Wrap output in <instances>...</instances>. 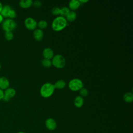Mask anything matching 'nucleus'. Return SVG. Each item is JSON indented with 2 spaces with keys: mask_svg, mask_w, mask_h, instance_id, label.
<instances>
[{
  "mask_svg": "<svg viewBox=\"0 0 133 133\" xmlns=\"http://www.w3.org/2000/svg\"><path fill=\"white\" fill-rule=\"evenodd\" d=\"M68 25V23L66 18L60 16L53 20L51 23V28L54 31L59 32L63 30Z\"/></svg>",
  "mask_w": 133,
  "mask_h": 133,
  "instance_id": "1",
  "label": "nucleus"
},
{
  "mask_svg": "<svg viewBox=\"0 0 133 133\" xmlns=\"http://www.w3.org/2000/svg\"><path fill=\"white\" fill-rule=\"evenodd\" d=\"M54 84L50 83H46L41 87L40 94L43 98H47L52 95L55 91Z\"/></svg>",
  "mask_w": 133,
  "mask_h": 133,
  "instance_id": "2",
  "label": "nucleus"
},
{
  "mask_svg": "<svg viewBox=\"0 0 133 133\" xmlns=\"http://www.w3.org/2000/svg\"><path fill=\"white\" fill-rule=\"evenodd\" d=\"M52 65L57 69H62L64 68L66 64V60L65 58L60 54L55 55L52 58Z\"/></svg>",
  "mask_w": 133,
  "mask_h": 133,
  "instance_id": "3",
  "label": "nucleus"
},
{
  "mask_svg": "<svg viewBox=\"0 0 133 133\" xmlns=\"http://www.w3.org/2000/svg\"><path fill=\"white\" fill-rule=\"evenodd\" d=\"M17 23L14 19L7 18L2 23V27L5 32H12L16 29Z\"/></svg>",
  "mask_w": 133,
  "mask_h": 133,
  "instance_id": "4",
  "label": "nucleus"
},
{
  "mask_svg": "<svg viewBox=\"0 0 133 133\" xmlns=\"http://www.w3.org/2000/svg\"><path fill=\"white\" fill-rule=\"evenodd\" d=\"M83 87L84 84L82 81L77 78L72 79L68 83L69 88L73 91H79Z\"/></svg>",
  "mask_w": 133,
  "mask_h": 133,
  "instance_id": "5",
  "label": "nucleus"
},
{
  "mask_svg": "<svg viewBox=\"0 0 133 133\" xmlns=\"http://www.w3.org/2000/svg\"><path fill=\"white\" fill-rule=\"evenodd\" d=\"M24 25L29 30H34L37 26L36 21L31 17H28L24 20Z\"/></svg>",
  "mask_w": 133,
  "mask_h": 133,
  "instance_id": "6",
  "label": "nucleus"
},
{
  "mask_svg": "<svg viewBox=\"0 0 133 133\" xmlns=\"http://www.w3.org/2000/svg\"><path fill=\"white\" fill-rule=\"evenodd\" d=\"M4 95L2 100L5 102H8L11 98H13L16 94V90L11 87H9L4 91Z\"/></svg>",
  "mask_w": 133,
  "mask_h": 133,
  "instance_id": "7",
  "label": "nucleus"
},
{
  "mask_svg": "<svg viewBox=\"0 0 133 133\" xmlns=\"http://www.w3.org/2000/svg\"><path fill=\"white\" fill-rule=\"evenodd\" d=\"M45 124L46 128L50 131L55 130L57 126L56 121L52 118H48L45 121Z\"/></svg>",
  "mask_w": 133,
  "mask_h": 133,
  "instance_id": "8",
  "label": "nucleus"
},
{
  "mask_svg": "<svg viewBox=\"0 0 133 133\" xmlns=\"http://www.w3.org/2000/svg\"><path fill=\"white\" fill-rule=\"evenodd\" d=\"M42 55L44 59L50 60L54 56V52L51 48L47 47L44 48L43 50Z\"/></svg>",
  "mask_w": 133,
  "mask_h": 133,
  "instance_id": "9",
  "label": "nucleus"
},
{
  "mask_svg": "<svg viewBox=\"0 0 133 133\" xmlns=\"http://www.w3.org/2000/svg\"><path fill=\"white\" fill-rule=\"evenodd\" d=\"M10 83L8 79L5 76L0 77V89L3 90L9 87Z\"/></svg>",
  "mask_w": 133,
  "mask_h": 133,
  "instance_id": "10",
  "label": "nucleus"
},
{
  "mask_svg": "<svg viewBox=\"0 0 133 133\" xmlns=\"http://www.w3.org/2000/svg\"><path fill=\"white\" fill-rule=\"evenodd\" d=\"M33 35L34 38L38 42L42 41L44 37L43 31L39 29H36L34 30Z\"/></svg>",
  "mask_w": 133,
  "mask_h": 133,
  "instance_id": "11",
  "label": "nucleus"
},
{
  "mask_svg": "<svg viewBox=\"0 0 133 133\" xmlns=\"http://www.w3.org/2000/svg\"><path fill=\"white\" fill-rule=\"evenodd\" d=\"M33 4V1L31 0H21L19 5L20 7L23 9H27L30 8Z\"/></svg>",
  "mask_w": 133,
  "mask_h": 133,
  "instance_id": "12",
  "label": "nucleus"
},
{
  "mask_svg": "<svg viewBox=\"0 0 133 133\" xmlns=\"http://www.w3.org/2000/svg\"><path fill=\"white\" fill-rule=\"evenodd\" d=\"M81 4L78 0H72L69 3V8L72 11L77 10L80 6Z\"/></svg>",
  "mask_w": 133,
  "mask_h": 133,
  "instance_id": "13",
  "label": "nucleus"
},
{
  "mask_svg": "<svg viewBox=\"0 0 133 133\" xmlns=\"http://www.w3.org/2000/svg\"><path fill=\"white\" fill-rule=\"evenodd\" d=\"M84 103V98L81 96H77L75 98L74 100V104L76 108H81L83 105Z\"/></svg>",
  "mask_w": 133,
  "mask_h": 133,
  "instance_id": "14",
  "label": "nucleus"
},
{
  "mask_svg": "<svg viewBox=\"0 0 133 133\" xmlns=\"http://www.w3.org/2000/svg\"><path fill=\"white\" fill-rule=\"evenodd\" d=\"M11 9V7L8 5H6L4 6H3L2 11L1 12V14L2 15V16L4 18H8V13L9 12V11L10 10V9Z\"/></svg>",
  "mask_w": 133,
  "mask_h": 133,
  "instance_id": "15",
  "label": "nucleus"
},
{
  "mask_svg": "<svg viewBox=\"0 0 133 133\" xmlns=\"http://www.w3.org/2000/svg\"><path fill=\"white\" fill-rule=\"evenodd\" d=\"M55 89H63L66 86V83L62 79H60L57 81L55 84L54 85Z\"/></svg>",
  "mask_w": 133,
  "mask_h": 133,
  "instance_id": "16",
  "label": "nucleus"
},
{
  "mask_svg": "<svg viewBox=\"0 0 133 133\" xmlns=\"http://www.w3.org/2000/svg\"><path fill=\"white\" fill-rule=\"evenodd\" d=\"M77 17L76 13L74 11H70L65 17L66 20L68 22H73L74 21Z\"/></svg>",
  "mask_w": 133,
  "mask_h": 133,
  "instance_id": "17",
  "label": "nucleus"
},
{
  "mask_svg": "<svg viewBox=\"0 0 133 133\" xmlns=\"http://www.w3.org/2000/svg\"><path fill=\"white\" fill-rule=\"evenodd\" d=\"M124 100L127 103H131L133 101V94L131 92L125 93L123 96Z\"/></svg>",
  "mask_w": 133,
  "mask_h": 133,
  "instance_id": "18",
  "label": "nucleus"
},
{
  "mask_svg": "<svg viewBox=\"0 0 133 133\" xmlns=\"http://www.w3.org/2000/svg\"><path fill=\"white\" fill-rule=\"evenodd\" d=\"M70 10L67 7H63L60 8V15L63 17H66L68 14L70 12Z\"/></svg>",
  "mask_w": 133,
  "mask_h": 133,
  "instance_id": "19",
  "label": "nucleus"
},
{
  "mask_svg": "<svg viewBox=\"0 0 133 133\" xmlns=\"http://www.w3.org/2000/svg\"><path fill=\"white\" fill-rule=\"evenodd\" d=\"M41 64L44 66V68H50L52 65V63L51 61L49 59H42L41 61Z\"/></svg>",
  "mask_w": 133,
  "mask_h": 133,
  "instance_id": "20",
  "label": "nucleus"
},
{
  "mask_svg": "<svg viewBox=\"0 0 133 133\" xmlns=\"http://www.w3.org/2000/svg\"><path fill=\"white\" fill-rule=\"evenodd\" d=\"M48 25V24H47V22L46 21L44 20H40L38 23H37V26H38L39 29H41V30H43V29H44L45 28H47Z\"/></svg>",
  "mask_w": 133,
  "mask_h": 133,
  "instance_id": "21",
  "label": "nucleus"
},
{
  "mask_svg": "<svg viewBox=\"0 0 133 133\" xmlns=\"http://www.w3.org/2000/svg\"><path fill=\"white\" fill-rule=\"evenodd\" d=\"M4 37L8 41L12 40L14 38V34L12 32H5Z\"/></svg>",
  "mask_w": 133,
  "mask_h": 133,
  "instance_id": "22",
  "label": "nucleus"
},
{
  "mask_svg": "<svg viewBox=\"0 0 133 133\" xmlns=\"http://www.w3.org/2000/svg\"><path fill=\"white\" fill-rule=\"evenodd\" d=\"M17 16V13L16 11L13 9L12 8H11L10 9V10L9 11L8 15V18L9 19H14V18H15Z\"/></svg>",
  "mask_w": 133,
  "mask_h": 133,
  "instance_id": "23",
  "label": "nucleus"
},
{
  "mask_svg": "<svg viewBox=\"0 0 133 133\" xmlns=\"http://www.w3.org/2000/svg\"><path fill=\"white\" fill-rule=\"evenodd\" d=\"M79 94L82 97H86L88 95V90L86 88L83 87L79 90Z\"/></svg>",
  "mask_w": 133,
  "mask_h": 133,
  "instance_id": "24",
  "label": "nucleus"
},
{
  "mask_svg": "<svg viewBox=\"0 0 133 133\" xmlns=\"http://www.w3.org/2000/svg\"><path fill=\"white\" fill-rule=\"evenodd\" d=\"M51 13L55 16L59 15L60 14V8L58 7H54L51 10Z\"/></svg>",
  "mask_w": 133,
  "mask_h": 133,
  "instance_id": "25",
  "label": "nucleus"
},
{
  "mask_svg": "<svg viewBox=\"0 0 133 133\" xmlns=\"http://www.w3.org/2000/svg\"><path fill=\"white\" fill-rule=\"evenodd\" d=\"M32 5L35 7V8H38L39 7H41L42 5V3L41 1H35L34 2H33V4H32Z\"/></svg>",
  "mask_w": 133,
  "mask_h": 133,
  "instance_id": "26",
  "label": "nucleus"
},
{
  "mask_svg": "<svg viewBox=\"0 0 133 133\" xmlns=\"http://www.w3.org/2000/svg\"><path fill=\"white\" fill-rule=\"evenodd\" d=\"M4 95V90H3L2 89H0V100H2L3 98Z\"/></svg>",
  "mask_w": 133,
  "mask_h": 133,
  "instance_id": "27",
  "label": "nucleus"
},
{
  "mask_svg": "<svg viewBox=\"0 0 133 133\" xmlns=\"http://www.w3.org/2000/svg\"><path fill=\"white\" fill-rule=\"evenodd\" d=\"M79 1V2L80 3V4H81V3H87L89 1L88 0H79V1Z\"/></svg>",
  "mask_w": 133,
  "mask_h": 133,
  "instance_id": "28",
  "label": "nucleus"
},
{
  "mask_svg": "<svg viewBox=\"0 0 133 133\" xmlns=\"http://www.w3.org/2000/svg\"><path fill=\"white\" fill-rule=\"evenodd\" d=\"M4 20V17L2 16V15L0 14V24L3 22Z\"/></svg>",
  "mask_w": 133,
  "mask_h": 133,
  "instance_id": "29",
  "label": "nucleus"
},
{
  "mask_svg": "<svg viewBox=\"0 0 133 133\" xmlns=\"http://www.w3.org/2000/svg\"><path fill=\"white\" fill-rule=\"evenodd\" d=\"M3 5H2V4L1 3V2H0V13H1V11H2V8H3Z\"/></svg>",
  "mask_w": 133,
  "mask_h": 133,
  "instance_id": "30",
  "label": "nucleus"
},
{
  "mask_svg": "<svg viewBox=\"0 0 133 133\" xmlns=\"http://www.w3.org/2000/svg\"><path fill=\"white\" fill-rule=\"evenodd\" d=\"M17 133H25V132H23V131H19V132H18Z\"/></svg>",
  "mask_w": 133,
  "mask_h": 133,
  "instance_id": "31",
  "label": "nucleus"
},
{
  "mask_svg": "<svg viewBox=\"0 0 133 133\" xmlns=\"http://www.w3.org/2000/svg\"><path fill=\"white\" fill-rule=\"evenodd\" d=\"M1 64L0 63V70H1Z\"/></svg>",
  "mask_w": 133,
  "mask_h": 133,
  "instance_id": "32",
  "label": "nucleus"
}]
</instances>
